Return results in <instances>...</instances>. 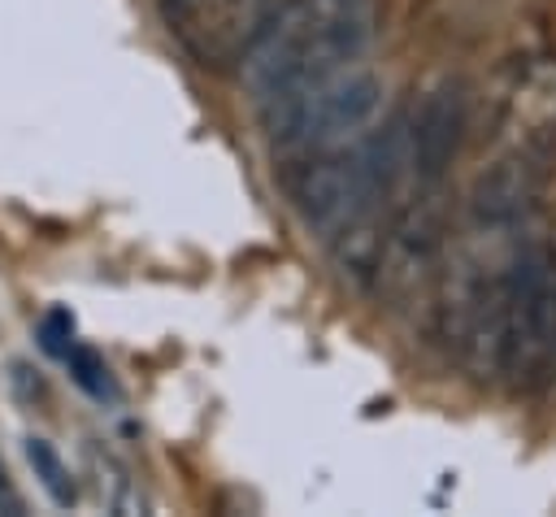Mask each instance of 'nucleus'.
Masks as SVG:
<instances>
[{
  "label": "nucleus",
  "instance_id": "4",
  "mask_svg": "<svg viewBox=\"0 0 556 517\" xmlns=\"http://www.w3.org/2000/svg\"><path fill=\"white\" fill-rule=\"evenodd\" d=\"M269 9L274 0H156L169 39L213 74L243 65Z\"/></svg>",
  "mask_w": 556,
  "mask_h": 517
},
{
  "label": "nucleus",
  "instance_id": "8",
  "mask_svg": "<svg viewBox=\"0 0 556 517\" xmlns=\"http://www.w3.org/2000/svg\"><path fill=\"white\" fill-rule=\"evenodd\" d=\"M39 348L52 356H65L74 348V317L65 308H48L39 317Z\"/></svg>",
  "mask_w": 556,
  "mask_h": 517
},
{
  "label": "nucleus",
  "instance_id": "5",
  "mask_svg": "<svg viewBox=\"0 0 556 517\" xmlns=\"http://www.w3.org/2000/svg\"><path fill=\"white\" fill-rule=\"evenodd\" d=\"M404 117H408V148H413V187L408 191H443L447 169L460 152V135H465L460 83L443 78Z\"/></svg>",
  "mask_w": 556,
  "mask_h": 517
},
{
  "label": "nucleus",
  "instance_id": "6",
  "mask_svg": "<svg viewBox=\"0 0 556 517\" xmlns=\"http://www.w3.org/2000/svg\"><path fill=\"white\" fill-rule=\"evenodd\" d=\"M22 452H26V465L35 469V478H39V487L48 491V500H52L56 508H70V504L78 500V487H74V474H70L65 456H61L48 439H39V434H30Z\"/></svg>",
  "mask_w": 556,
  "mask_h": 517
},
{
  "label": "nucleus",
  "instance_id": "1",
  "mask_svg": "<svg viewBox=\"0 0 556 517\" xmlns=\"http://www.w3.org/2000/svg\"><path fill=\"white\" fill-rule=\"evenodd\" d=\"M413 187L408 117H382L369 135L287 165V191L304 226L334 252V261L374 282L382 239Z\"/></svg>",
  "mask_w": 556,
  "mask_h": 517
},
{
  "label": "nucleus",
  "instance_id": "9",
  "mask_svg": "<svg viewBox=\"0 0 556 517\" xmlns=\"http://www.w3.org/2000/svg\"><path fill=\"white\" fill-rule=\"evenodd\" d=\"M0 513H9V517H22V513H26V500L17 495V487H13L9 469H4V461H0Z\"/></svg>",
  "mask_w": 556,
  "mask_h": 517
},
{
  "label": "nucleus",
  "instance_id": "2",
  "mask_svg": "<svg viewBox=\"0 0 556 517\" xmlns=\"http://www.w3.org/2000/svg\"><path fill=\"white\" fill-rule=\"evenodd\" d=\"M378 39V0H274L239 78L256 109L365 61Z\"/></svg>",
  "mask_w": 556,
  "mask_h": 517
},
{
  "label": "nucleus",
  "instance_id": "3",
  "mask_svg": "<svg viewBox=\"0 0 556 517\" xmlns=\"http://www.w3.org/2000/svg\"><path fill=\"white\" fill-rule=\"evenodd\" d=\"M382 104H387L382 78L365 65H352V70L308 83L256 113H261V126H265L274 152L282 156V165H291V161H308V156L334 152L361 135H369L382 122Z\"/></svg>",
  "mask_w": 556,
  "mask_h": 517
},
{
  "label": "nucleus",
  "instance_id": "7",
  "mask_svg": "<svg viewBox=\"0 0 556 517\" xmlns=\"http://www.w3.org/2000/svg\"><path fill=\"white\" fill-rule=\"evenodd\" d=\"M65 365H70V378L91 395V400H100V404H113L117 395H122V387H117V378H113V369H109V361L96 352V348H87V343H74L65 356H61Z\"/></svg>",
  "mask_w": 556,
  "mask_h": 517
}]
</instances>
